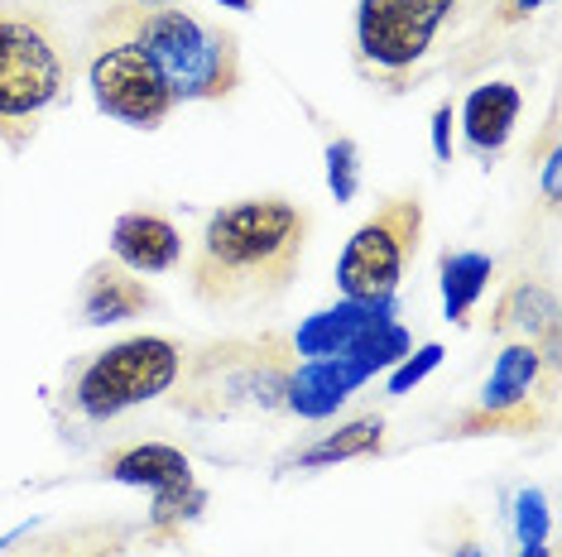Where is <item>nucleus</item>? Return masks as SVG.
Here are the masks:
<instances>
[{
	"mask_svg": "<svg viewBox=\"0 0 562 557\" xmlns=\"http://www.w3.org/2000/svg\"><path fill=\"white\" fill-rule=\"evenodd\" d=\"M533 0H361L356 68L385 92L467 78L501 58Z\"/></svg>",
	"mask_w": 562,
	"mask_h": 557,
	"instance_id": "f257e3e1",
	"label": "nucleus"
},
{
	"mask_svg": "<svg viewBox=\"0 0 562 557\" xmlns=\"http://www.w3.org/2000/svg\"><path fill=\"white\" fill-rule=\"evenodd\" d=\"M303 240H308V212L284 197L222 207L193 255V294L212 308L279 298L303 264Z\"/></svg>",
	"mask_w": 562,
	"mask_h": 557,
	"instance_id": "f03ea898",
	"label": "nucleus"
},
{
	"mask_svg": "<svg viewBox=\"0 0 562 557\" xmlns=\"http://www.w3.org/2000/svg\"><path fill=\"white\" fill-rule=\"evenodd\" d=\"M106 15L149 48L178 101H222L236 92L240 48L222 20L198 15L183 0H116Z\"/></svg>",
	"mask_w": 562,
	"mask_h": 557,
	"instance_id": "7ed1b4c3",
	"label": "nucleus"
},
{
	"mask_svg": "<svg viewBox=\"0 0 562 557\" xmlns=\"http://www.w3.org/2000/svg\"><path fill=\"white\" fill-rule=\"evenodd\" d=\"M68 87L72 54L58 24L30 0H0V139L24 149Z\"/></svg>",
	"mask_w": 562,
	"mask_h": 557,
	"instance_id": "20e7f679",
	"label": "nucleus"
},
{
	"mask_svg": "<svg viewBox=\"0 0 562 557\" xmlns=\"http://www.w3.org/2000/svg\"><path fill=\"white\" fill-rule=\"evenodd\" d=\"M87 78H92L97 106L125 125H139V130H155V125L169 121V111L178 106L173 87L159 72V62L149 58V48L139 44L131 30H121L111 15H101L92 24Z\"/></svg>",
	"mask_w": 562,
	"mask_h": 557,
	"instance_id": "39448f33",
	"label": "nucleus"
},
{
	"mask_svg": "<svg viewBox=\"0 0 562 557\" xmlns=\"http://www.w3.org/2000/svg\"><path fill=\"white\" fill-rule=\"evenodd\" d=\"M418 240H424V202H418V193L390 197L341 250V294L351 303H385L400 288L408 260L418 255Z\"/></svg>",
	"mask_w": 562,
	"mask_h": 557,
	"instance_id": "423d86ee",
	"label": "nucleus"
},
{
	"mask_svg": "<svg viewBox=\"0 0 562 557\" xmlns=\"http://www.w3.org/2000/svg\"><path fill=\"white\" fill-rule=\"evenodd\" d=\"M178 365H183V356L169 337H131L82 365L72 399L87 418H111L131 403L159 399L178 379Z\"/></svg>",
	"mask_w": 562,
	"mask_h": 557,
	"instance_id": "0eeeda50",
	"label": "nucleus"
},
{
	"mask_svg": "<svg viewBox=\"0 0 562 557\" xmlns=\"http://www.w3.org/2000/svg\"><path fill=\"white\" fill-rule=\"evenodd\" d=\"M111 250L121 264H131L139 274H164L183 260V236L173 221L155 217V212H125L111 231Z\"/></svg>",
	"mask_w": 562,
	"mask_h": 557,
	"instance_id": "6e6552de",
	"label": "nucleus"
},
{
	"mask_svg": "<svg viewBox=\"0 0 562 557\" xmlns=\"http://www.w3.org/2000/svg\"><path fill=\"white\" fill-rule=\"evenodd\" d=\"M155 308V294L145 288V278H135L121 264H92L82 284V322H121L135 312Z\"/></svg>",
	"mask_w": 562,
	"mask_h": 557,
	"instance_id": "1a4fd4ad",
	"label": "nucleus"
},
{
	"mask_svg": "<svg viewBox=\"0 0 562 557\" xmlns=\"http://www.w3.org/2000/svg\"><path fill=\"white\" fill-rule=\"evenodd\" d=\"M111 476H116V480H135V486L164 490L159 519L173 510V496H183L188 480H193V476H188L183 452H173V447H131V452H121V457H111Z\"/></svg>",
	"mask_w": 562,
	"mask_h": 557,
	"instance_id": "9d476101",
	"label": "nucleus"
},
{
	"mask_svg": "<svg viewBox=\"0 0 562 557\" xmlns=\"http://www.w3.org/2000/svg\"><path fill=\"white\" fill-rule=\"evenodd\" d=\"M519 116V92L509 82H485L476 87V92L467 96V139L476 155H495V149L509 139V125H515Z\"/></svg>",
	"mask_w": 562,
	"mask_h": 557,
	"instance_id": "9b49d317",
	"label": "nucleus"
},
{
	"mask_svg": "<svg viewBox=\"0 0 562 557\" xmlns=\"http://www.w3.org/2000/svg\"><path fill=\"white\" fill-rule=\"evenodd\" d=\"M380 442H385V423H380V418H361V423L341 428V433H331V437L317 442V447H308L299 462L323 466V462H341V457H361V452L380 447Z\"/></svg>",
	"mask_w": 562,
	"mask_h": 557,
	"instance_id": "f8f14e48",
	"label": "nucleus"
},
{
	"mask_svg": "<svg viewBox=\"0 0 562 557\" xmlns=\"http://www.w3.org/2000/svg\"><path fill=\"white\" fill-rule=\"evenodd\" d=\"M485 274H491V260L485 255H447V312H452V318H462L471 308Z\"/></svg>",
	"mask_w": 562,
	"mask_h": 557,
	"instance_id": "ddd939ff",
	"label": "nucleus"
},
{
	"mask_svg": "<svg viewBox=\"0 0 562 557\" xmlns=\"http://www.w3.org/2000/svg\"><path fill=\"white\" fill-rule=\"evenodd\" d=\"M529 375H533V351H505V361H501V371H495L491 379V389H485V403H509V399H519V389H529Z\"/></svg>",
	"mask_w": 562,
	"mask_h": 557,
	"instance_id": "4468645a",
	"label": "nucleus"
},
{
	"mask_svg": "<svg viewBox=\"0 0 562 557\" xmlns=\"http://www.w3.org/2000/svg\"><path fill=\"white\" fill-rule=\"evenodd\" d=\"M216 5H226V10H246L250 0H216Z\"/></svg>",
	"mask_w": 562,
	"mask_h": 557,
	"instance_id": "2eb2a0df",
	"label": "nucleus"
}]
</instances>
